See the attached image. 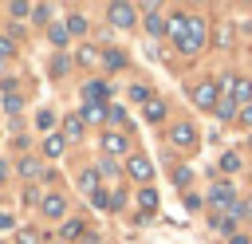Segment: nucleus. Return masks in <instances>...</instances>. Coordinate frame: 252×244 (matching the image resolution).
<instances>
[{
	"mask_svg": "<svg viewBox=\"0 0 252 244\" xmlns=\"http://www.w3.org/2000/svg\"><path fill=\"white\" fill-rule=\"evenodd\" d=\"M83 138V118L79 114H67L63 118V142H79Z\"/></svg>",
	"mask_w": 252,
	"mask_h": 244,
	"instance_id": "nucleus-12",
	"label": "nucleus"
},
{
	"mask_svg": "<svg viewBox=\"0 0 252 244\" xmlns=\"http://www.w3.org/2000/svg\"><path fill=\"white\" fill-rule=\"evenodd\" d=\"M20 177L35 181V177H39V161H35V157H24V161H20Z\"/></svg>",
	"mask_w": 252,
	"mask_h": 244,
	"instance_id": "nucleus-21",
	"label": "nucleus"
},
{
	"mask_svg": "<svg viewBox=\"0 0 252 244\" xmlns=\"http://www.w3.org/2000/svg\"><path fill=\"white\" fill-rule=\"evenodd\" d=\"M220 169H224V173H236V169H240V153H232V150L220 153Z\"/></svg>",
	"mask_w": 252,
	"mask_h": 244,
	"instance_id": "nucleus-25",
	"label": "nucleus"
},
{
	"mask_svg": "<svg viewBox=\"0 0 252 244\" xmlns=\"http://www.w3.org/2000/svg\"><path fill=\"white\" fill-rule=\"evenodd\" d=\"M106 94H110V83H98V79H91V83L83 87V98H87V102H102Z\"/></svg>",
	"mask_w": 252,
	"mask_h": 244,
	"instance_id": "nucleus-11",
	"label": "nucleus"
},
{
	"mask_svg": "<svg viewBox=\"0 0 252 244\" xmlns=\"http://www.w3.org/2000/svg\"><path fill=\"white\" fill-rule=\"evenodd\" d=\"M213 114H217V118H220V122H228V118H236V114H240V106H236V102H232V98H220V102H217V106H213Z\"/></svg>",
	"mask_w": 252,
	"mask_h": 244,
	"instance_id": "nucleus-14",
	"label": "nucleus"
},
{
	"mask_svg": "<svg viewBox=\"0 0 252 244\" xmlns=\"http://www.w3.org/2000/svg\"><path fill=\"white\" fill-rule=\"evenodd\" d=\"M39 213H43V216H51V220H59V216L67 213V201H63L59 193H47V197L39 201Z\"/></svg>",
	"mask_w": 252,
	"mask_h": 244,
	"instance_id": "nucleus-7",
	"label": "nucleus"
},
{
	"mask_svg": "<svg viewBox=\"0 0 252 244\" xmlns=\"http://www.w3.org/2000/svg\"><path fill=\"white\" fill-rule=\"evenodd\" d=\"M16 244H39V232H35V228H24V232L16 236Z\"/></svg>",
	"mask_w": 252,
	"mask_h": 244,
	"instance_id": "nucleus-32",
	"label": "nucleus"
},
{
	"mask_svg": "<svg viewBox=\"0 0 252 244\" xmlns=\"http://www.w3.org/2000/svg\"><path fill=\"white\" fill-rule=\"evenodd\" d=\"M91 201H94L98 209H110V193H102V189H94V193H91Z\"/></svg>",
	"mask_w": 252,
	"mask_h": 244,
	"instance_id": "nucleus-35",
	"label": "nucleus"
},
{
	"mask_svg": "<svg viewBox=\"0 0 252 244\" xmlns=\"http://www.w3.org/2000/svg\"><path fill=\"white\" fill-rule=\"evenodd\" d=\"M0 181H8V165L4 161H0Z\"/></svg>",
	"mask_w": 252,
	"mask_h": 244,
	"instance_id": "nucleus-42",
	"label": "nucleus"
},
{
	"mask_svg": "<svg viewBox=\"0 0 252 244\" xmlns=\"http://www.w3.org/2000/svg\"><path fill=\"white\" fill-rule=\"evenodd\" d=\"M8 12H12V16H32V4H24V0H16V4L8 8Z\"/></svg>",
	"mask_w": 252,
	"mask_h": 244,
	"instance_id": "nucleus-37",
	"label": "nucleus"
},
{
	"mask_svg": "<svg viewBox=\"0 0 252 244\" xmlns=\"http://www.w3.org/2000/svg\"><path fill=\"white\" fill-rule=\"evenodd\" d=\"M79 189H83V193H94V189H98V169H87V173L79 177Z\"/></svg>",
	"mask_w": 252,
	"mask_h": 244,
	"instance_id": "nucleus-22",
	"label": "nucleus"
},
{
	"mask_svg": "<svg viewBox=\"0 0 252 244\" xmlns=\"http://www.w3.org/2000/svg\"><path fill=\"white\" fill-rule=\"evenodd\" d=\"M193 102H197V106H205V110H213V106L220 102V91H217V83H213V79L197 83V87H193Z\"/></svg>",
	"mask_w": 252,
	"mask_h": 244,
	"instance_id": "nucleus-3",
	"label": "nucleus"
},
{
	"mask_svg": "<svg viewBox=\"0 0 252 244\" xmlns=\"http://www.w3.org/2000/svg\"><path fill=\"white\" fill-rule=\"evenodd\" d=\"M32 16H35L39 24H51V8H43V4H35V8H32Z\"/></svg>",
	"mask_w": 252,
	"mask_h": 244,
	"instance_id": "nucleus-33",
	"label": "nucleus"
},
{
	"mask_svg": "<svg viewBox=\"0 0 252 244\" xmlns=\"http://www.w3.org/2000/svg\"><path fill=\"white\" fill-rule=\"evenodd\" d=\"M201 47H205V20H201V16H189V28H185V39L177 43V51L197 55Z\"/></svg>",
	"mask_w": 252,
	"mask_h": 244,
	"instance_id": "nucleus-1",
	"label": "nucleus"
},
{
	"mask_svg": "<svg viewBox=\"0 0 252 244\" xmlns=\"http://www.w3.org/2000/svg\"><path fill=\"white\" fill-rule=\"evenodd\" d=\"M126 173H130L134 181H142V185H146V181L154 177V165H150V157H146V153H130V157H126Z\"/></svg>",
	"mask_w": 252,
	"mask_h": 244,
	"instance_id": "nucleus-4",
	"label": "nucleus"
},
{
	"mask_svg": "<svg viewBox=\"0 0 252 244\" xmlns=\"http://www.w3.org/2000/svg\"><path fill=\"white\" fill-rule=\"evenodd\" d=\"M83 31H87V20H83L79 12H75V16H67V35H83Z\"/></svg>",
	"mask_w": 252,
	"mask_h": 244,
	"instance_id": "nucleus-24",
	"label": "nucleus"
},
{
	"mask_svg": "<svg viewBox=\"0 0 252 244\" xmlns=\"http://www.w3.org/2000/svg\"><path fill=\"white\" fill-rule=\"evenodd\" d=\"M169 142H173L177 150H197V126H193V122H177V126L169 130Z\"/></svg>",
	"mask_w": 252,
	"mask_h": 244,
	"instance_id": "nucleus-2",
	"label": "nucleus"
},
{
	"mask_svg": "<svg viewBox=\"0 0 252 244\" xmlns=\"http://www.w3.org/2000/svg\"><path fill=\"white\" fill-rule=\"evenodd\" d=\"M189 177H193V169H185V165H177V169H173V181H177L181 189L189 185Z\"/></svg>",
	"mask_w": 252,
	"mask_h": 244,
	"instance_id": "nucleus-31",
	"label": "nucleus"
},
{
	"mask_svg": "<svg viewBox=\"0 0 252 244\" xmlns=\"http://www.w3.org/2000/svg\"><path fill=\"white\" fill-rule=\"evenodd\" d=\"M185 28H189V16H185V12L169 16V35H173V43H181V39H185Z\"/></svg>",
	"mask_w": 252,
	"mask_h": 244,
	"instance_id": "nucleus-13",
	"label": "nucleus"
},
{
	"mask_svg": "<svg viewBox=\"0 0 252 244\" xmlns=\"http://www.w3.org/2000/svg\"><path fill=\"white\" fill-rule=\"evenodd\" d=\"M98 173H106V177H118V165H114L110 157H102V161H98Z\"/></svg>",
	"mask_w": 252,
	"mask_h": 244,
	"instance_id": "nucleus-34",
	"label": "nucleus"
},
{
	"mask_svg": "<svg viewBox=\"0 0 252 244\" xmlns=\"http://www.w3.org/2000/svg\"><path fill=\"white\" fill-rule=\"evenodd\" d=\"M146 31H150V35H165V31H169V20H165L158 8H150V12H146Z\"/></svg>",
	"mask_w": 252,
	"mask_h": 244,
	"instance_id": "nucleus-10",
	"label": "nucleus"
},
{
	"mask_svg": "<svg viewBox=\"0 0 252 244\" xmlns=\"http://www.w3.org/2000/svg\"><path fill=\"white\" fill-rule=\"evenodd\" d=\"M79 232H83V220H67L63 224V240H75Z\"/></svg>",
	"mask_w": 252,
	"mask_h": 244,
	"instance_id": "nucleus-29",
	"label": "nucleus"
},
{
	"mask_svg": "<svg viewBox=\"0 0 252 244\" xmlns=\"http://www.w3.org/2000/svg\"><path fill=\"white\" fill-rule=\"evenodd\" d=\"M16 55V47H12V39L8 35H0V59H12Z\"/></svg>",
	"mask_w": 252,
	"mask_h": 244,
	"instance_id": "nucleus-36",
	"label": "nucleus"
},
{
	"mask_svg": "<svg viewBox=\"0 0 252 244\" xmlns=\"http://www.w3.org/2000/svg\"><path fill=\"white\" fill-rule=\"evenodd\" d=\"M228 98H232L236 106H248V102H252V83L240 79V75H232V91H228Z\"/></svg>",
	"mask_w": 252,
	"mask_h": 244,
	"instance_id": "nucleus-8",
	"label": "nucleus"
},
{
	"mask_svg": "<svg viewBox=\"0 0 252 244\" xmlns=\"http://www.w3.org/2000/svg\"><path fill=\"white\" fill-rule=\"evenodd\" d=\"M67 150V142H63V134H47V142H43V153L47 157H59Z\"/></svg>",
	"mask_w": 252,
	"mask_h": 244,
	"instance_id": "nucleus-16",
	"label": "nucleus"
},
{
	"mask_svg": "<svg viewBox=\"0 0 252 244\" xmlns=\"http://www.w3.org/2000/svg\"><path fill=\"white\" fill-rule=\"evenodd\" d=\"M106 20H110L114 28H130V24L138 20V8H134V4H110V8H106Z\"/></svg>",
	"mask_w": 252,
	"mask_h": 244,
	"instance_id": "nucleus-5",
	"label": "nucleus"
},
{
	"mask_svg": "<svg viewBox=\"0 0 252 244\" xmlns=\"http://www.w3.org/2000/svg\"><path fill=\"white\" fill-rule=\"evenodd\" d=\"M98 59H102V55H98L94 47H79V63H83V67H91V63H98Z\"/></svg>",
	"mask_w": 252,
	"mask_h": 244,
	"instance_id": "nucleus-27",
	"label": "nucleus"
},
{
	"mask_svg": "<svg viewBox=\"0 0 252 244\" xmlns=\"http://www.w3.org/2000/svg\"><path fill=\"white\" fill-rule=\"evenodd\" d=\"M106 118H110V122H126V110H122V106H110Z\"/></svg>",
	"mask_w": 252,
	"mask_h": 244,
	"instance_id": "nucleus-38",
	"label": "nucleus"
},
{
	"mask_svg": "<svg viewBox=\"0 0 252 244\" xmlns=\"http://www.w3.org/2000/svg\"><path fill=\"white\" fill-rule=\"evenodd\" d=\"M209 201H213L217 209H228V213H232V205H236L232 185H228V181H217V185H213V193H209Z\"/></svg>",
	"mask_w": 252,
	"mask_h": 244,
	"instance_id": "nucleus-6",
	"label": "nucleus"
},
{
	"mask_svg": "<svg viewBox=\"0 0 252 244\" xmlns=\"http://www.w3.org/2000/svg\"><path fill=\"white\" fill-rule=\"evenodd\" d=\"M130 98L146 106V102H150V87H146V83H134V87H130Z\"/></svg>",
	"mask_w": 252,
	"mask_h": 244,
	"instance_id": "nucleus-26",
	"label": "nucleus"
},
{
	"mask_svg": "<svg viewBox=\"0 0 252 244\" xmlns=\"http://www.w3.org/2000/svg\"><path fill=\"white\" fill-rule=\"evenodd\" d=\"M142 114H146V122H161V118H165V102H161V98H150V102L142 106Z\"/></svg>",
	"mask_w": 252,
	"mask_h": 244,
	"instance_id": "nucleus-15",
	"label": "nucleus"
},
{
	"mask_svg": "<svg viewBox=\"0 0 252 244\" xmlns=\"http://www.w3.org/2000/svg\"><path fill=\"white\" fill-rule=\"evenodd\" d=\"M55 122H59V114H55V110H39V114H35V126H39L43 134H51V130H55Z\"/></svg>",
	"mask_w": 252,
	"mask_h": 244,
	"instance_id": "nucleus-19",
	"label": "nucleus"
},
{
	"mask_svg": "<svg viewBox=\"0 0 252 244\" xmlns=\"http://www.w3.org/2000/svg\"><path fill=\"white\" fill-rule=\"evenodd\" d=\"M4 110H8V114H20V94L4 91Z\"/></svg>",
	"mask_w": 252,
	"mask_h": 244,
	"instance_id": "nucleus-28",
	"label": "nucleus"
},
{
	"mask_svg": "<svg viewBox=\"0 0 252 244\" xmlns=\"http://www.w3.org/2000/svg\"><path fill=\"white\" fill-rule=\"evenodd\" d=\"M217 43H220V47H228V43H232V28H228V24H220V28H217Z\"/></svg>",
	"mask_w": 252,
	"mask_h": 244,
	"instance_id": "nucleus-30",
	"label": "nucleus"
},
{
	"mask_svg": "<svg viewBox=\"0 0 252 244\" xmlns=\"http://www.w3.org/2000/svg\"><path fill=\"white\" fill-rule=\"evenodd\" d=\"M0 228H12V213H0Z\"/></svg>",
	"mask_w": 252,
	"mask_h": 244,
	"instance_id": "nucleus-41",
	"label": "nucleus"
},
{
	"mask_svg": "<svg viewBox=\"0 0 252 244\" xmlns=\"http://www.w3.org/2000/svg\"><path fill=\"white\" fill-rule=\"evenodd\" d=\"M102 118H106V106L102 102H87L83 106V122H102Z\"/></svg>",
	"mask_w": 252,
	"mask_h": 244,
	"instance_id": "nucleus-18",
	"label": "nucleus"
},
{
	"mask_svg": "<svg viewBox=\"0 0 252 244\" xmlns=\"http://www.w3.org/2000/svg\"><path fill=\"white\" fill-rule=\"evenodd\" d=\"M47 35H51L55 47H63V43L71 39V35H67V24H47Z\"/></svg>",
	"mask_w": 252,
	"mask_h": 244,
	"instance_id": "nucleus-20",
	"label": "nucleus"
},
{
	"mask_svg": "<svg viewBox=\"0 0 252 244\" xmlns=\"http://www.w3.org/2000/svg\"><path fill=\"white\" fill-rule=\"evenodd\" d=\"M102 63H106L110 71H118V67H126V55H122L118 47H106V51H102Z\"/></svg>",
	"mask_w": 252,
	"mask_h": 244,
	"instance_id": "nucleus-17",
	"label": "nucleus"
},
{
	"mask_svg": "<svg viewBox=\"0 0 252 244\" xmlns=\"http://www.w3.org/2000/svg\"><path fill=\"white\" fill-rule=\"evenodd\" d=\"M228 244H252V240H248V236H240V232H232V236H228Z\"/></svg>",
	"mask_w": 252,
	"mask_h": 244,
	"instance_id": "nucleus-40",
	"label": "nucleus"
},
{
	"mask_svg": "<svg viewBox=\"0 0 252 244\" xmlns=\"http://www.w3.org/2000/svg\"><path fill=\"white\" fill-rule=\"evenodd\" d=\"M102 153H106V157H110V153H126V134L106 130V134H102Z\"/></svg>",
	"mask_w": 252,
	"mask_h": 244,
	"instance_id": "nucleus-9",
	"label": "nucleus"
},
{
	"mask_svg": "<svg viewBox=\"0 0 252 244\" xmlns=\"http://www.w3.org/2000/svg\"><path fill=\"white\" fill-rule=\"evenodd\" d=\"M138 205H142V209H146V213H154V209H158V193H154V189H150V185H146V189H142V193H138Z\"/></svg>",
	"mask_w": 252,
	"mask_h": 244,
	"instance_id": "nucleus-23",
	"label": "nucleus"
},
{
	"mask_svg": "<svg viewBox=\"0 0 252 244\" xmlns=\"http://www.w3.org/2000/svg\"><path fill=\"white\" fill-rule=\"evenodd\" d=\"M236 118H240V122H248V126H252V102H248V106H240V114H236Z\"/></svg>",
	"mask_w": 252,
	"mask_h": 244,
	"instance_id": "nucleus-39",
	"label": "nucleus"
}]
</instances>
